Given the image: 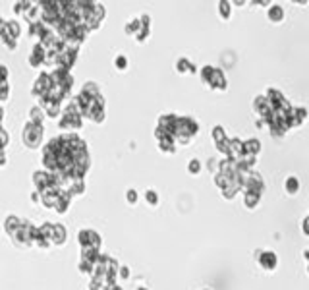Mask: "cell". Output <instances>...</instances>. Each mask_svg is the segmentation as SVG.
<instances>
[{
    "instance_id": "obj_21",
    "label": "cell",
    "mask_w": 309,
    "mask_h": 290,
    "mask_svg": "<svg viewBox=\"0 0 309 290\" xmlns=\"http://www.w3.org/2000/svg\"><path fill=\"white\" fill-rule=\"evenodd\" d=\"M219 12L224 20H230L232 17V4L230 2H219Z\"/></svg>"
},
{
    "instance_id": "obj_12",
    "label": "cell",
    "mask_w": 309,
    "mask_h": 290,
    "mask_svg": "<svg viewBox=\"0 0 309 290\" xmlns=\"http://www.w3.org/2000/svg\"><path fill=\"white\" fill-rule=\"evenodd\" d=\"M257 263H259V267H263L265 271H272V269L278 265L277 253H275V251H259Z\"/></svg>"
},
{
    "instance_id": "obj_6",
    "label": "cell",
    "mask_w": 309,
    "mask_h": 290,
    "mask_svg": "<svg viewBox=\"0 0 309 290\" xmlns=\"http://www.w3.org/2000/svg\"><path fill=\"white\" fill-rule=\"evenodd\" d=\"M0 37H2L4 47L16 48L17 47V37H20V25H17L16 22H2Z\"/></svg>"
},
{
    "instance_id": "obj_24",
    "label": "cell",
    "mask_w": 309,
    "mask_h": 290,
    "mask_svg": "<svg viewBox=\"0 0 309 290\" xmlns=\"http://www.w3.org/2000/svg\"><path fill=\"white\" fill-rule=\"evenodd\" d=\"M114 64H116V68H118V70H126V66H128L126 57H124V55L116 57V62H114Z\"/></svg>"
},
{
    "instance_id": "obj_27",
    "label": "cell",
    "mask_w": 309,
    "mask_h": 290,
    "mask_svg": "<svg viewBox=\"0 0 309 290\" xmlns=\"http://www.w3.org/2000/svg\"><path fill=\"white\" fill-rule=\"evenodd\" d=\"M301 230H303V234H305V236H309V217H305V221H303V226H301Z\"/></svg>"
},
{
    "instance_id": "obj_7",
    "label": "cell",
    "mask_w": 309,
    "mask_h": 290,
    "mask_svg": "<svg viewBox=\"0 0 309 290\" xmlns=\"http://www.w3.org/2000/svg\"><path fill=\"white\" fill-rule=\"evenodd\" d=\"M41 139H43V126L27 122L24 128V143L33 149V147H39Z\"/></svg>"
},
{
    "instance_id": "obj_23",
    "label": "cell",
    "mask_w": 309,
    "mask_h": 290,
    "mask_svg": "<svg viewBox=\"0 0 309 290\" xmlns=\"http://www.w3.org/2000/svg\"><path fill=\"white\" fill-rule=\"evenodd\" d=\"M188 170H190L191 174H197L199 170H201V162H199L197 159H193V161H190V167H188Z\"/></svg>"
},
{
    "instance_id": "obj_13",
    "label": "cell",
    "mask_w": 309,
    "mask_h": 290,
    "mask_svg": "<svg viewBox=\"0 0 309 290\" xmlns=\"http://www.w3.org/2000/svg\"><path fill=\"white\" fill-rule=\"evenodd\" d=\"M66 228H64L62 225H58V223H54V230H52V244H56V246H62L64 242H66Z\"/></svg>"
},
{
    "instance_id": "obj_3",
    "label": "cell",
    "mask_w": 309,
    "mask_h": 290,
    "mask_svg": "<svg viewBox=\"0 0 309 290\" xmlns=\"http://www.w3.org/2000/svg\"><path fill=\"white\" fill-rule=\"evenodd\" d=\"M4 228H6L10 238L16 242L17 246H35L37 226H33L31 223H27V221L17 219V217H8Z\"/></svg>"
},
{
    "instance_id": "obj_8",
    "label": "cell",
    "mask_w": 309,
    "mask_h": 290,
    "mask_svg": "<svg viewBox=\"0 0 309 290\" xmlns=\"http://www.w3.org/2000/svg\"><path fill=\"white\" fill-rule=\"evenodd\" d=\"M52 87H54V81H52V76L50 74H41L39 78L35 80V83H33V95L37 97V99H43V97H47L50 91H52Z\"/></svg>"
},
{
    "instance_id": "obj_29",
    "label": "cell",
    "mask_w": 309,
    "mask_h": 290,
    "mask_svg": "<svg viewBox=\"0 0 309 290\" xmlns=\"http://www.w3.org/2000/svg\"><path fill=\"white\" fill-rule=\"evenodd\" d=\"M106 290H122V286H118L116 282H112V284H108V288Z\"/></svg>"
},
{
    "instance_id": "obj_2",
    "label": "cell",
    "mask_w": 309,
    "mask_h": 290,
    "mask_svg": "<svg viewBox=\"0 0 309 290\" xmlns=\"http://www.w3.org/2000/svg\"><path fill=\"white\" fill-rule=\"evenodd\" d=\"M80 106L81 114L89 118L91 122H103L104 120V101L103 95L99 93V87L95 83H85L81 87L80 95L74 99Z\"/></svg>"
},
{
    "instance_id": "obj_25",
    "label": "cell",
    "mask_w": 309,
    "mask_h": 290,
    "mask_svg": "<svg viewBox=\"0 0 309 290\" xmlns=\"http://www.w3.org/2000/svg\"><path fill=\"white\" fill-rule=\"evenodd\" d=\"M126 197H128V202L130 203H135L137 202V192H135V190H128Z\"/></svg>"
},
{
    "instance_id": "obj_16",
    "label": "cell",
    "mask_w": 309,
    "mask_h": 290,
    "mask_svg": "<svg viewBox=\"0 0 309 290\" xmlns=\"http://www.w3.org/2000/svg\"><path fill=\"white\" fill-rule=\"evenodd\" d=\"M45 111L41 108V106H35V108H31L29 111V122H33V124H39V126H43V122H45Z\"/></svg>"
},
{
    "instance_id": "obj_14",
    "label": "cell",
    "mask_w": 309,
    "mask_h": 290,
    "mask_svg": "<svg viewBox=\"0 0 309 290\" xmlns=\"http://www.w3.org/2000/svg\"><path fill=\"white\" fill-rule=\"evenodd\" d=\"M244 147H246V155H251V157H257L259 151H261V141L259 139H247L244 141Z\"/></svg>"
},
{
    "instance_id": "obj_22",
    "label": "cell",
    "mask_w": 309,
    "mask_h": 290,
    "mask_svg": "<svg viewBox=\"0 0 309 290\" xmlns=\"http://www.w3.org/2000/svg\"><path fill=\"white\" fill-rule=\"evenodd\" d=\"M145 200H147L149 205H157L159 203V195H157V192H153V190H147L145 192Z\"/></svg>"
},
{
    "instance_id": "obj_28",
    "label": "cell",
    "mask_w": 309,
    "mask_h": 290,
    "mask_svg": "<svg viewBox=\"0 0 309 290\" xmlns=\"http://www.w3.org/2000/svg\"><path fill=\"white\" fill-rule=\"evenodd\" d=\"M120 277H124V279H128L130 277V271H128V267H120Z\"/></svg>"
},
{
    "instance_id": "obj_20",
    "label": "cell",
    "mask_w": 309,
    "mask_h": 290,
    "mask_svg": "<svg viewBox=\"0 0 309 290\" xmlns=\"http://www.w3.org/2000/svg\"><path fill=\"white\" fill-rule=\"evenodd\" d=\"M176 68H178V72L180 74H193L195 72V66L191 64L190 60H186V58H180V60L176 62Z\"/></svg>"
},
{
    "instance_id": "obj_9",
    "label": "cell",
    "mask_w": 309,
    "mask_h": 290,
    "mask_svg": "<svg viewBox=\"0 0 309 290\" xmlns=\"http://www.w3.org/2000/svg\"><path fill=\"white\" fill-rule=\"evenodd\" d=\"M76 60H78V47H64V50L60 52V57H58V70H64V72H70V68L76 64Z\"/></svg>"
},
{
    "instance_id": "obj_17",
    "label": "cell",
    "mask_w": 309,
    "mask_h": 290,
    "mask_svg": "<svg viewBox=\"0 0 309 290\" xmlns=\"http://www.w3.org/2000/svg\"><path fill=\"white\" fill-rule=\"evenodd\" d=\"M267 16H269L270 22H275V24H278V22H282L284 20V10H282V6H270L269 12H267Z\"/></svg>"
},
{
    "instance_id": "obj_18",
    "label": "cell",
    "mask_w": 309,
    "mask_h": 290,
    "mask_svg": "<svg viewBox=\"0 0 309 290\" xmlns=\"http://www.w3.org/2000/svg\"><path fill=\"white\" fill-rule=\"evenodd\" d=\"M159 147L162 153H174L176 151V141L172 137H162L159 139Z\"/></svg>"
},
{
    "instance_id": "obj_19",
    "label": "cell",
    "mask_w": 309,
    "mask_h": 290,
    "mask_svg": "<svg viewBox=\"0 0 309 290\" xmlns=\"http://www.w3.org/2000/svg\"><path fill=\"white\" fill-rule=\"evenodd\" d=\"M286 193H290V195H296L298 193V190H300V180L296 176H288L286 178Z\"/></svg>"
},
{
    "instance_id": "obj_10",
    "label": "cell",
    "mask_w": 309,
    "mask_h": 290,
    "mask_svg": "<svg viewBox=\"0 0 309 290\" xmlns=\"http://www.w3.org/2000/svg\"><path fill=\"white\" fill-rule=\"evenodd\" d=\"M78 240H80L81 248H95V250H99V246H101V236L95 230H91V228H83L78 234Z\"/></svg>"
},
{
    "instance_id": "obj_11",
    "label": "cell",
    "mask_w": 309,
    "mask_h": 290,
    "mask_svg": "<svg viewBox=\"0 0 309 290\" xmlns=\"http://www.w3.org/2000/svg\"><path fill=\"white\" fill-rule=\"evenodd\" d=\"M29 64L33 68H41V66H47V48L43 47L41 43H35L31 48V55H29Z\"/></svg>"
},
{
    "instance_id": "obj_31",
    "label": "cell",
    "mask_w": 309,
    "mask_h": 290,
    "mask_svg": "<svg viewBox=\"0 0 309 290\" xmlns=\"http://www.w3.org/2000/svg\"><path fill=\"white\" fill-rule=\"evenodd\" d=\"M137 290H145V288H137Z\"/></svg>"
},
{
    "instance_id": "obj_15",
    "label": "cell",
    "mask_w": 309,
    "mask_h": 290,
    "mask_svg": "<svg viewBox=\"0 0 309 290\" xmlns=\"http://www.w3.org/2000/svg\"><path fill=\"white\" fill-rule=\"evenodd\" d=\"M259 202H261V195H259V193H253V192L244 193V205H246L247 209H255Z\"/></svg>"
},
{
    "instance_id": "obj_30",
    "label": "cell",
    "mask_w": 309,
    "mask_h": 290,
    "mask_svg": "<svg viewBox=\"0 0 309 290\" xmlns=\"http://www.w3.org/2000/svg\"><path fill=\"white\" fill-rule=\"evenodd\" d=\"M307 273H309V263H307Z\"/></svg>"
},
{
    "instance_id": "obj_5",
    "label": "cell",
    "mask_w": 309,
    "mask_h": 290,
    "mask_svg": "<svg viewBox=\"0 0 309 290\" xmlns=\"http://www.w3.org/2000/svg\"><path fill=\"white\" fill-rule=\"evenodd\" d=\"M201 80L205 81L211 89H219V91L226 89V78H224L222 70H219V68H213V66L201 68Z\"/></svg>"
},
{
    "instance_id": "obj_26",
    "label": "cell",
    "mask_w": 309,
    "mask_h": 290,
    "mask_svg": "<svg viewBox=\"0 0 309 290\" xmlns=\"http://www.w3.org/2000/svg\"><path fill=\"white\" fill-rule=\"evenodd\" d=\"M294 108H296V114L300 116L301 120H305V116H307V111H305L303 106H294Z\"/></svg>"
},
{
    "instance_id": "obj_4",
    "label": "cell",
    "mask_w": 309,
    "mask_h": 290,
    "mask_svg": "<svg viewBox=\"0 0 309 290\" xmlns=\"http://www.w3.org/2000/svg\"><path fill=\"white\" fill-rule=\"evenodd\" d=\"M81 124H83V114H81L78 103H76V101H71L70 105L62 111V118H60V122H58V126H60L62 130H66V132L74 134V130H80Z\"/></svg>"
},
{
    "instance_id": "obj_1",
    "label": "cell",
    "mask_w": 309,
    "mask_h": 290,
    "mask_svg": "<svg viewBox=\"0 0 309 290\" xmlns=\"http://www.w3.org/2000/svg\"><path fill=\"white\" fill-rule=\"evenodd\" d=\"M43 162L52 174H60L68 180H83L89 170L87 145L76 134H62L47 143Z\"/></svg>"
}]
</instances>
